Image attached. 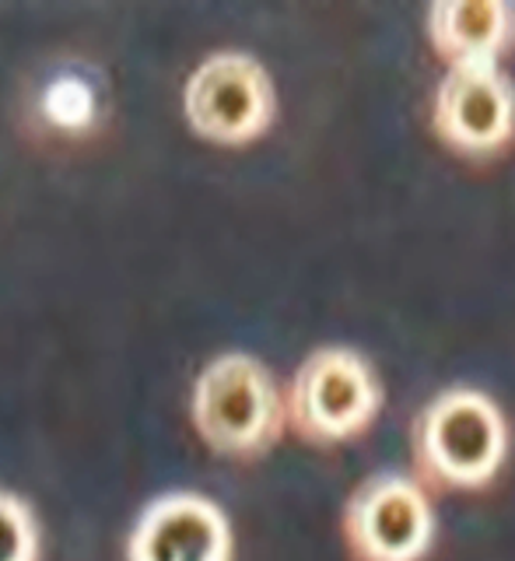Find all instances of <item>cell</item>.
Here are the masks:
<instances>
[{
	"mask_svg": "<svg viewBox=\"0 0 515 561\" xmlns=\"http://www.w3.org/2000/svg\"><path fill=\"white\" fill-rule=\"evenodd\" d=\"M411 449L424 488L481 491L505 467V411L477 386H446L417 411Z\"/></svg>",
	"mask_w": 515,
	"mask_h": 561,
	"instance_id": "obj_1",
	"label": "cell"
},
{
	"mask_svg": "<svg viewBox=\"0 0 515 561\" xmlns=\"http://www.w3.org/2000/svg\"><path fill=\"white\" fill-rule=\"evenodd\" d=\"M193 428L204 443L236 460H253L284 432V397L260 358L228 351L204 365L190 400Z\"/></svg>",
	"mask_w": 515,
	"mask_h": 561,
	"instance_id": "obj_2",
	"label": "cell"
},
{
	"mask_svg": "<svg viewBox=\"0 0 515 561\" xmlns=\"http://www.w3.org/2000/svg\"><path fill=\"white\" fill-rule=\"evenodd\" d=\"M382 411V382L347 344L316 347L284 393V425L312 446H336L371 428Z\"/></svg>",
	"mask_w": 515,
	"mask_h": 561,
	"instance_id": "obj_3",
	"label": "cell"
},
{
	"mask_svg": "<svg viewBox=\"0 0 515 561\" xmlns=\"http://www.w3.org/2000/svg\"><path fill=\"white\" fill-rule=\"evenodd\" d=\"M344 543L354 561H424L435 548V505L411 473L365 478L344 505Z\"/></svg>",
	"mask_w": 515,
	"mask_h": 561,
	"instance_id": "obj_4",
	"label": "cell"
},
{
	"mask_svg": "<svg viewBox=\"0 0 515 561\" xmlns=\"http://www.w3.org/2000/svg\"><path fill=\"white\" fill-rule=\"evenodd\" d=\"M190 127L215 145H250L271 130L277 92L266 67L242 49H218L197 64L183 88Z\"/></svg>",
	"mask_w": 515,
	"mask_h": 561,
	"instance_id": "obj_5",
	"label": "cell"
},
{
	"mask_svg": "<svg viewBox=\"0 0 515 561\" xmlns=\"http://www.w3.org/2000/svg\"><path fill=\"white\" fill-rule=\"evenodd\" d=\"M432 134L456 154L488 162L515 140V81L502 64H459L438 78L428 105Z\"/></svg>",
	"mask_w": 515,
	"mask_h": 561,
	"instance_id": "obj_6",
	"label": "cell"
},
{
	"mask_svg": "<svg viewBox=\"0 0 515 561\" xmlns=\"http://www.w3.org/2000/svg\"><path fill=\"white\" fill-rule=\"evenodd\" d=\"M232 523L218 502L197 491H172L137 516L127 561H232Z\"/></svg>",
	"mask_w": 515,
	"mask_h": 561,
	"instance_id": "obj_7",
	"label": "cell"
},
{
	"mask_svg": "<svg viewBox=\"0 0 515 561\" xmlns=\"http://www.w3.org/2000/svg\"><path fill=\"white\" fill-rule=\"evenodd\" d=\"M428 43L449 67L499 64L515 43V4L508 0H438L424 14Z\"/></svg>",
	"mask_w": 515,
	"mask_h": 561,
	"instance_id": "obj_8",
	"label": "cell"
},
{
	"mask_svg": "<svg viewBox=\"0 0 515 561\" xmlns=\"http://www.w3.org/2000/svg\"><path fill=\"white\" fill-rule=\"evenodd\" d=\"M0 561H39V523L25 499L0 488Z\"/></svg>",
	"mask_w": 515,
	"mask_h": 561,
	"instance_id": "obj_9",
	"label": "cell"
}]
</instances>
